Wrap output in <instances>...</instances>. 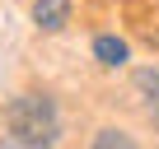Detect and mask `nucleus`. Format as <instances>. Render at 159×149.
I'll return each instance as SVG.
<instances>
[{
    "mask_svg": "<svg viewBox=\"0 0 159 149\" xmlns=\"http://www.w3.org/2000/svg\"><path fill=\"white\" fill-rule=\"evenodd\" d=\"M5 126H10V135H19L28 144H56L61 140V112L47 93H19L5 107Z\"/></svg>",
    "mask_w": 159,
    "mask_h": 149,
    "instance_id": "f257e3e1",
    "label": "nucleus"
},
{
    "mask_svg": "<svg viewBox=\"0 0 159 149\" xmlns=\"http://www.w3.org/2000/svg\"><path fill=\"white\" fill-rule=\"evenodd\" d=\"M136 98H140V107H145V117L159 126V70L150 65V70H136Z\"/></svg>",
    "mask_w": 159,
    "mask_h": 149,
    "instance_id": "f03ea898",
    "label": "nucleus"
},
{
    "mask_svg": "<svg viewBox=\"0 0 159 149\" xmlns=\"http://www.w3.org/2000/svg\"><path fill=\"white\" fill-rule=\"evenodd\" d=\"M33 23L42 33H61L70 23V5H66V0H38V5H33Z\"/></svg>",
    "mask_w": 159,
    "mask_h": 149,
    "instance_id": "7ed1b4c3",
    "label": "nucleus"
},
{
    "mask_svg": "<svg viewBox=\"0 0 159 149\" xmlns=\"http://www.w3.org/2000/svg\"><path fill=\"white\" fill-rule=\"evenodd\" d=\"M94 56H98V65H126V42L103 33V37H94Z\"/></svg>",
    "mask_w": 159,
    "mask_h": 149,
    "instance_id": "20e7f679",
    "label": "nucleus"
},
{
    "mask_svg": "<svg viewBox=\"0 0 159 149\" xmlns=\"http://www.w3.org/2000/svg\"><path fill=\"white\" fill-rule=\"evenodd\" d=\"M94 149H136V140H131L126 130L108 126V130H98V135H94Z\"/></svg>",
    "mask_w": 159,
    "mask_h": 149,
    "instance_id": "39448f33",
    "label": "nucleus"
},
{
    "mask_svg": "<svg viewBox=\"0 0 159 149\" xmlns=\"http://www.w3.org/2000/svg\"><path fill=\"white\" fill-rule=\"evenodd\" d=\"M0 149H52V144H28V140H19V135H5Z\"/></svg>",
    "mask_w": 159,
    "mask_h": 149,
    "instance_id": "423d86ee",
    "label": "nucleus"
}]
</instances>
